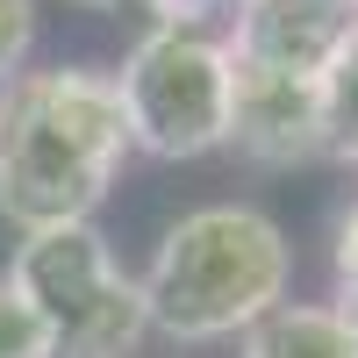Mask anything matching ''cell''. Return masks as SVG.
Instances as JSON below:
<instances>
[{
	"mask_svg": "<svg viewBox=\"0 0 358 358\" xmlns=\"http://www.w3.org/2000/svg\"><path fill=\"white\" fill-rule=\"evenodd\" d=\"M129 158L115 72L50 65L0 86V215L22 236L94 222Z\"/></svg>",
	"mask_w": 358,
	"mask_h": 358,
	"instance_id": "cell-1",
	"label": "cell"
},
{
	"mask_svg": "<svg viewBox=\"0 0 358 358\" xmlns=\"http://www.w3.org/2000/svg\"><path fill=\"white\" fill-rule=\"evenodd\" d=\"M287 280H294L287 229L265 208L215 201L179 215L158 236L136 287H143L151 330H165L172 344H215L236 330H258L287 301Z\"/></svg>",
	"mask_w": 358,
	"mask_h": 358,
	"instance_id": "cell-2",
	"label": "cell"
},
{
	"mask_svg": "<svg viewBox=\"0 0 358 358\" xmlns=\"http://www.w3.org/2000/svg\"><path fill=\"white\" fill-rule=\"evenodd\" d=\"M8 280L36 308L43 337H50V358H129L143 344V330H151L143 287L115 265L108 236L94 222L22 236Z\"/></svg>",
	"mask_w": 358,
	"mask_h": 358,
	"instance_id": "cell-3",
	"label": "cell"
},
{
	"mask_svg": "<svg viewBox=\"0 0 358 358\" xmlns=\"http://www.w3.org/2000/svg\"><path fill=\"white\" fill-rule=\"evenodd\" d=\"M129 122V151L143 158H201L229 143V43L222 36H179V29H143V43L115 72Z\"/></svg>",
	"mask_w": 358,
	"mask_h": 358,
	"instance_id": "cell-4",
	"label": "cell"
},
{
	"mask_svg": "<svg viewBox=\"0 0 358 358\" xmlns=\"http://www.w3.org/2000/svg\"><path fill=\"white\" fill-rule=\"evenodd\" d=\"M358 43V0H244L229 57L280 79H315Z\"/></svg>",
	"mask_w": 358,
	"mask_h": 358,
	"instance_id": "cell-5",
	"label": "cell"
},
{
	"mask_svg": "<svg viewBox=\"0 0 358 358\" xmlns=\"http://www.w3.org/2000/svg\"><path fill=\"white\" fill-rule=\"evenodd\" d=\"M229 143L258 165H308L330 151L322 136V86L315 79H280L229 57Z\"/></svg>",
	"mask_w": 358,
	"mask_h": 358,
	"instance_id": "cell-6",
	"label": "cell"
},
{
	"mask_svg": "<svg viewBox=\"0 0 358 358\" xmlns=\"http://www.w3.org/2000/svg\"><path fill=\"white\" fill-rule=\"evenodd\" d=\"M244 358H358V337L322 301H280L258 330H244Z\"/></svg>",
	"mask_w": 358,
	"mask_h": 358,
	"instance_id": "cell-7",
	"label": "cell"
},
{
	"mask_svg": "<svg viewBox=\"0 0 358 358\" xmlns=\"http://www.w3.org/2000/svg\"><path fill=\"white\" fill-rule=\"evenodd\" d=\"M322 136H330V158L358 165V43L322 72Z\"/></svg>",
	"mask_w": 358,
	"mask_h": 358,
	"instance_id": "cell-8",
	"label": "cell"
},
{
	"mask_svg": "<svg viewBox=\"0 0 358 358\" xmlns=\"http://www.w3.org/2000/svg\"><path fill=\"white\" fill-rule=\"evenodd\" d=\"M0 358H50L43 322H36V308L15 294V280H8V273H0Z\"/></svg>",
	"mask_w": 358,
	"mask_h": 358,
	"instance_id": "cell-9",
	"label": "cell"
},
{
	"mask_svg": "<svg viewBox=\"0 0 358 358\" xmlns=\"http://www.w3.org/2000/svg\"><path fill=\"white\" fill-rule=\"evenodd\" d=\"M330 273H337V315L351 322V337H358V201L344 208V222H337V251H330Z\"/></svg>",
	"mask_w": 358,
	"mask_h": 358,
	"instance_id": "cell-10",
	"label": "cell"
},
{
	"mask_svg": "<svg viewBox=\"0 0 358 358\" xmlns=\"http://www.w3.org/2000/svg\"><path fill=\"white\" fill-rule=\"evenodd\" d=\"M29 43H36V0H0V86L22 72Z\"/></svg>",
	"mask_w": 358,
	"mask_h": 358,
	"instance_id": "cell-11",
	"label": "cell"
},
{
	"mask_svg": "<svg viewBox=\"0 0 358 358\" xmlns=\"http://www.w3.org/2000/svg\"><path fill=\"white\" fill-rule=\"evenodd\" d=\"M151 29H179V36H208V22H215L229 0H136Z\"/></svg>",
	"mask_w": 358,
	"mask_h": 358,
	"instance_id": "cell-12",
	"label": "cell"
},
{
	"mask_svg": "<svg viewBox=\"0 0 358 358\" xmlns=\"http://www.w3.org/2000/svg\"><path fill=\"white\" fill-rule=\"evenodd\" d=\"M72 8H94V15H108V8H122V0H72Z\"/></svg>",
	"mask_w": 358,
	"mask_h": 358,
	"instance_id": "cell-13",
	"label": "cell"
},
{
	"mask_svg": "<svg viewBox=\"0 0 358 358\" xmlns=\"http://www.w3.org/2000/svg\"><path fill=\"white\" fill-rule=\"evenodd\" d=\"M229 8H244V0H229Z\"/></svg>",
	"mask_w": 358,
	"mask_h": 358,
	"instance_id": "cell-14",
	"label": "cell"
}]
</instances>
